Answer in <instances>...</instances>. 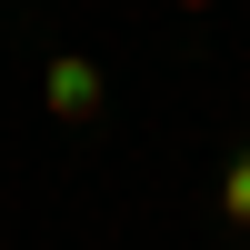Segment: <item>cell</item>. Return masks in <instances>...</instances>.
Instances as JSON below:
<instances>
[{"label": "cell", "mask_w": 250, "mask_h": 250, "mask_svg": "<svg viewBox=\"0 0 250 250\" xmlns=\"http://www.w3.org/2000/svg\"><path fill=\"white\" fill-rule=\"evenodd\" d=\"M40 100H50V120H90L100 100H110V80H100V60H90V50H50Z\"/></svg>", "instance_id": "obj_1"}, {"label": "cell", "mask_w": 250, "mask_h": 250, "mask_svg": "<svg viewBox=\"0 0 250 250\" xmlns=\"http://www.w3.org/2000/svg\"><path fill=\"white\" fill-rule=\"evenodd\" d=\"M220 220H230V230H250V160H230V170H220Z\"/></svg>", "instance_id": "obj_2"}, {"label": "cell", "mask_w": 250, "mask_h": 250, "mask_svg": "<svg viewBox=\"0 0 250 250\" xmlns=\"http://www.w3.org/2000/svg\"><path fill=\"white\" fill-rule=\"evenodd\" d=\"M180 10H210V0H180Z\"/></svg>", "instance_id": "obj_3"}]
</instances>
